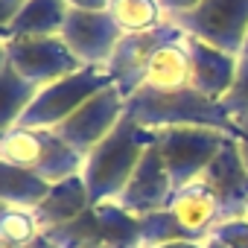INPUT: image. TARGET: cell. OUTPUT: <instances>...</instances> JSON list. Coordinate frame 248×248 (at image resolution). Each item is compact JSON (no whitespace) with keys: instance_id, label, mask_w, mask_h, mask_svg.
<instances>
[{"instance_id":"obj_1","label":"cell","mask_w":248,"mask_h":248,"mask_svg":"<svg viewBox=\"0 0 248 248\" xmlns=\"http://www.w3.org/2000/svg\"><path fill=\"white\" fill-rule=\"evenodd\" d=\"M152 143H155L152 129H143L129 114L123 117L117 123V129L85 155L82 178L88 184L91 202L93 204L117 202Z\"/></svg>"},{"instance_id":"obj_2","label":"cell","mask_w":248,"mask_h":248,"mask_svg":"<svg viewBox=\"0 0 248 248\" xmlns=\"http://www.w3.org/2000/svg\"><path fill=\"white\" fill-rule=\"evenodd\" d=\"M126 114L152 132L175 126H204V129H219L225 135L236 132V123L228 105L199 93L196 88H181V91L140 88L126 99Z\"/></svg>"},{"instance_id":"obj_3","label":"cell","mask_w":248,"mask_h":248,"mask_svg":"<svg viewBox=\"0 0 248 248\" xmlns=\"http://www.w3.org/2000/svg\"><path fill=\"white\" fill-rule=\"evenodd\" d=\"M0 164H12L41 175L56 184L82 172L85 158L73 152L53 129H27L12 126L0 135Z\"/></svg>"},{"instance_id":"obj_4","label":"cell","mask_w":248,"mask_h":248,"mask_svg":"<svg viewBox=\"0 0 248 248\" xmlns=\"http://www.w3.org/2000/svg\"><path fill=\"white\" fill-rule=\"evenodd\" d=\"M62 248H143L140 216L123 210L117 202L91 204L73 222L47 233Z\"/></svg>"},{"instance_id":"obj_5","label":"cell","mask_w":248,"mask_h":248,"mask_svg":"<svg viewBox=\"0 0 248 248\" xmlns=\"http://www.w3.org/2000/svg\"><path fill=\"white\" fill-rule=\"evenodd\" d=\"M228 135L204 126H175L155 129V146L164 158V167L172 178V187L181 190L204 175L213 158L222 152Z\"/></svg>"},{"instance_id":"obj_6","label":"cell","mask_w":248,"mask_h":248,"mask_svg":"<svg viewBox=\"0 0 248 248\" xmlns=\"http://www.w3.org/2000/svg\"><path fill=\"white\" fill-rule=\"evenodd\" d=\"M114 85L108 67H82L47 88L38 91L35 102L24 111L18 126L27 129H56L67 117H73L88 99H93L99 91Z\"/></svg>"},{"instance_id":"obj_7","label":"cell","mask_w":248,"mask_h":248,"mask_svg":"<svg viewBox=\"0 0 248 248\" xmlns=\"http://www.w3.org/2000/svg\"><path fill=\"white\" fill-rule=\"evenodd\" d=\"M175 24L187 35L239 59L248 38V0H202Z\"/></svg>"},{"instance_id":"obj_8","label":"cell","mask_w":248,"mask_h":248,"mask_svg":"<svg viewBox=\"0 0 248 248\" xmlns=\"http://www.w3.org/2000/svg\"><path fill=\"white\" fill-rule=\"evenodd\" d=\"M3 59L15 64V70L32 82L35 88H47L85 64L73 56V50L64 44L62 35L50 38H6L3 41Z\"/></svg>"},{"instance_id":"obj_9","label":"cell","mask_w":248,"mask_h":248,"mask_svg":"<svg viewBox=\"0 0 248 248\" xmlns=\"http://www.w3.org/2000/svg\"><path fill=\"white\" fill-rule=\"evenodd\" d=\"M126 117V96L117 91V85H108L105 91H99L93 99H88L73 117H67L62 126H56L53 132L82 158L99 143L105 140L117 123Z\"/></svg>"},{"instance_id":"obj_10","label":"cell","mask_w":248,"mask_h":248,"mask_svg":"<svg viewBox=\"0 0 248 248\" xmlns=\"http://www.w3.org/2000/svg\"><path fill=\"white\" fill-rule=\"evenodd\" d=\"M184 30L175 24V21H167L161 24L158 30H149V32H129V35H123L111 62L105 64L117 91L123 96H132L135 91H140L143 85V76H146V67H149V59L170 41L181 38Z\"/></svg>"},{"instance_id":"obj_11","label":"cell","mask_w":248,"mask_h":248,"mask_svg":"<svg viewBox=\"0 0 248 248\" xmlns=\"http://www.w3.org/2000/svg\"><path fill=\"white\" fill-rule=\"evenodd\" d=\"M202 181L210 190V196L216 199L219 225L228 219L248 216V167L242 161V152H239V143L233 135H228L222 152L204 170Z\"/></svg>"},{"instance_id":"obj_12","label":"cell","mask_w":248,"mask_h":248,"mask_svg":"<svg viewBox=\"0 0 248 248\" xmlns=\"http://www.w3.org/2000/svg\"><path fill=\"white\" fill-rule=\"evenodd\" d=\"M62 38L85 67H105L123 38V30L108 12L70 9Z\"/></svg>"},{"instance_id":"obj_13","label":"cell","mask_w":248,"mask_h":248,"mask_svg":"<svg viewBox=\"0 0 248 248\" xmlns=\"http://www.w3.org/2000/svg\"><path fill=\"white\" fill-rule=\"evenodd\" d=\"M172 193H175L172 178H170V172L164 167V158H161L158 146L152 143L146 149V155L140 158L132 181L126 184V190L120 193L117 204L123 210L135 213V216H146V213H155V210L170 207Z\"/></svg>"},{"instance_id":"obj_14","label":"cell","mask_w":248,"mask_h":248,"mask_svg":"<svg viewBox=\"0 0 248 248\" xmlns=\"http://www.w3.org/2000/svg\"><path fill=\"white\" fill-rule=\"evenodd\" d=\"M187 53H190V82L199 93L225 102L231 93L236 73H239V59L231 53H222L193 35H187Z\"/></svg>"},{"instance_id":"obj_15","label":"cell","mask_w":248,"mask_h":248,"mask_svg":"<svg viewBox=\"0 0 248 248\" xmlns=\"http://www.w3.org/2000/svg\"><path fill=\"white\" fill-rule=\"evenodd\" d=\"M91 204H93V202H91L88 184H85V178H82V172H79V175H70V178H64V181H56V184L50 187L47 199L35 207V216H38L41 231L50 233V231H56V228H62V225H67V222H73L76 216H82Z\"/></svg>"},{"instance_id":"obj_16","label":"cell","mask_w":248,"mask_h":248,"mask_svg":"<svg viewBox=\"0 0 248 248\" xmlns=\"http://www.w3.org/2000/svg\"><path fill=\"white\" fill-rule=\"evenodd\" d=\"M170 210L172 216L193 233V239L199 242H207L219 225V207H216V199L210 196V190L204 187V181H193L181 190L172 193V202H170Z\"/></svg>"},{"instance_id":"obj_17","label":"cell","mask_w":248,"mask_h":248,"mask_svg":"<svg viewBox=\"0 0 248 248\" xmlns=\"http://www.w3.org/2000/svg\"><path fill=\"white\" fill-rule=\"evenodd\" d=\"M67 0H27L24 9L0 27V35L6 38H50L62 35L64 21H67Z\"/></svg>"},{"instance_id":"obj_18","label":"cell","mask_w":248,"mask_h":248,"mask_svg":"<svg viewBox=\"0 0 248 248\" xmlns=\"http://www.w3.org/2000/svg\"><path fill=\"white\" fill-rule=\"evenodd\" d=\"M140 88H155V91H181L193 88L190 82V53H187V32L170 44H164L146 67L143 85Z\"/></svg>"},{"instance_id":"obj_19","label":"cell","mask_w":248,"mask_h":248,"mask_svg":"<svg viewBox=\"0 0 248 248\" xmlns=\"http://www.w3.org/2000/svg\"><path fill=\"white\" fill-rule=\"evenodd\" d=\"M50 181H44L41 175L12 167V164H0V202L3 207H21V210H35L47 193H50Z\"/></svg>"},{"instance_id":"obj_20","label":"cell","mask_w":248,"mask_h":248,"mask_svg":"<svg viewBox=\"0 0 248 248\" xmlns=\"http://www.w3.org/2000/svg\"><path fill=\"white\" fill-rule=\"evenodd\" d=\"M38 91H41V88H35L32 82H27V79L15 70V64H12L9 59L0 62V93H3V111H0V126H3V132L21 123L24 111L35 102Z\"/></svg>"},{"instance_id":"obj_21","label":"cell","mask_w":248,"mask_h":248,"mask_svg":"<svg viewBox=\"0 0 248 248\" xmlns=\"http://www.w3.org/2000/svg\"><path fill=\"white\" fill-rule=\"evenodd\" d=\"M108 15L117 21L123 35L149 32V30H158L161 24H167L164 21V9H161L158 0H111Z\"/></svg>"},{"instance_id":"obj_22","label":"cell","mask_w":248,"mask_h":248,"mask_svg":"<svg viewBox=\"0 0 248 248\" xmlns=\"http://www.w3.org/2000/svg\"><path fill=\"white\" fill-rule=\"evenodd\" d=\"M181 239L199 242V239H193V233L172 216L170 207L140 216V245H143V248H155V245H164V242H181Z\"/></svg>"},{"instance_id":"obj_23","label":"cell","mask_w":248,"mask_h":248,"mask_svg":"<svg viewBox=\"0 0 248 248\" xmlns=\"http://www.w3.org/2000/svg\"><path fill=\"white\" fill-rule=\"evenodd\" d=\"M41 225L35 210H21V207H3L0 213V242H9L18 248H27L41 236Z\"/></svg>"},{"instance_id":"obj_24","label":"cell","mask_w":248,"mask_h":248,"mask_svg":"<svg viewBox=\"0 0 248 248\" xmlns=\"http://www.w3.org/2000/svg\"><path fill=\"white\" fill-rule=\"evenodd\" d=\"M213 239H219L225 248H248V216L228 219V222L216 225Z\"/></svg>"},{"instance_id":"obj_25","label":"cell","mask_w":248,"mask_h":248,"mask_svg":"<svg viewBox=\"0 0 248 248\" xmlns=\"http://www.w3.org/2000/svg\"><path fill=\"white\" fill-rule=\"evenodd\" d=\"M225 105L233 117L248 111V59H239V73H236V82H233L231 93L225 96Z\"/></svg>"},{"instance_id":"obj_26","label":"cell","mask_w":248,"mask_h":248,"mask_svg":"<svg viewBox=\"0 0 248 248\" xmlns=\"http://www.w3.org/2000/svg\"><path fill=\"white\" fill-rule=\"evenodd\" d=\"M158 3H161V9H164L167 15H172V21H175V18L187 15V12H193L202 0H158Z\"/></svg>"},{"instance_id":"obj_27","label":"cell","mask_w":248,"mask_h":248,"mask_svg":"<svg viewBox=\"0 0 248 248\" xmlns=\"http://www.w3.org/2000/svg\"><path fill=\"white\" fill-rule=\"evenodd\" d=\"M233 123H236L233 138H236L239 152H242V161H245V167H248V111H245V114H236V117H233Z\"/></svg>"},{"instance_id":"obj_28","label":"cell","mask_w":248,"mask_h":248,"mask_svg":"<svg viewBox=\"0 0 248 248\" xmlns=\"http://www.w3.org/2000/svg\"><path fill=\"white\" fill-rule=\"evenodd\" d=\"M24 3H27V0H0V6H3V9H0V27H6L24 9Z\"/></svg>"},{"instance_id":"obj_29","label":"cell","mask_w":248,"mask_h":248,"mask_svg":"<svg viewBox=\"0 0 248 248\" xmlns=\"http://www.w3.org/2000/svg\"><path fill=\"white\" fill-rule=\"evenodd\" d=\"M111 0H67L70 9H85V12H108Z\"/></svg>"},{"instance_id":"obj_30","label":"cell","mask_w":248,"mask_h":248,"mask_svg":"<svg viewBox=\"0 0 248 248\" xmlns=\"http://www.w3.org/2000/svg\"><path fill=\"white\" fill-rule=\"evenodd\" d=\"M155 248H204V242H190V239H181V242H164V245H155Z\"/></svg>"},{"instance_id":"obj_31","label":"cell","mask_w":248,"mask_h":248,"mask_svg":"<svg viewBox=\"0 0 248 248\" xmlns=\"http://www.w3.org/2000/svg\"><path fill=\"white\" fill-rule=\"evenodd\" d=\"M27 248H62V245H56V242H53V239H50L47 233H41V236H38L35 242H30Z\"/></svg>"},{"instance_id":"obj_32","label":"cell","mask_w":248,"mask_h":248,"mask_svg":"<svg viewBox=\"0 0 248 248\" xmlns=\"http://www.w3.org/2000/svg\"><path fill=\"white\" fill-rule=\"evenodd\" d=\"M204 248H225V245H222V242H219V239H213V236H210V239H207V242H204Z\"/></svg>"},{"instance_id":"obj_33","label":"cell","mask_w":248,"mask_h":248,"mask_svg":"<svg viewBox=\"0 0 248 248\" xmlns=\"http://www.w3.org/2000/svg\"><path fill=\"white\" fill-rule=\"evenodd\" d=\"M239 59H248V38H245V47H242V56Z\"/></svg>"},{"instance_id":"obj_34","label":"cell","mask_w":248,"mask_h":248,"mask_svg":"<svg viewBox=\"0 0 248 248\" xmlns=\"http://www.w3.org/2000/svg\"><path fill=\"white\" fill-rule=\"evenodd\" d=\"M0 248H18V245H9V242H0Z\"/></svg>"}]
</instances>
